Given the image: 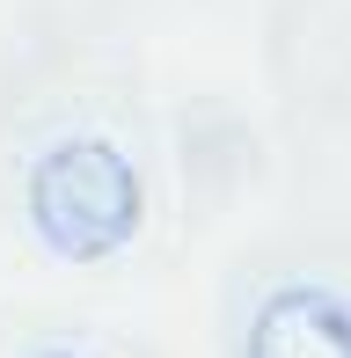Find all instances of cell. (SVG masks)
<instances>
[{"mask_svg":"<svg viewBox=\"0 0 351 358\" xmlns=\"http://www.w3.org/2000/svg\"><path fill=\"white\" fill-rule=\"evenodd\" d=\"M242 358H351V300L329 285H278L249 315Z\"/></svg>","mask_w":351,"mask_h":358,"instance_id":"obj_2","label":"cell"},{"mask_svg":"<svg viewBox=\"0 0 351 358\" xmlns=\"http://www.w3.org/2000/svg\"><path fill=\"white\" fill-rule=\"evenodd\" d=\"M139 213H147L139 169L95 132L44 146V161L29 169V227H37V241L52 256H66V264L117 256L124 241L139 234Z\"/></svg>","mask_w":351,"mask_h":358,"instance_id":"obj_1","label":"cell"},{"mask_svg":"<svg viewBox=\"0 0 351 358\" xmlns=\"http://www.w3.org/2000/svg\"><path fill=\"white\" fill-rule=\"evenodd\" d=\"M37 358H66V351H37Z\"/></svg>","mask_w":351,"mask_h":358,"instance_id":"obj_3","label":"cell"}]
</instances>
